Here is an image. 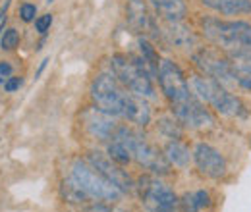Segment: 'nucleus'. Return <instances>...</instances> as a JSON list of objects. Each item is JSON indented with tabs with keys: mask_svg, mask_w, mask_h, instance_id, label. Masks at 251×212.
<instances>
[{
	"mask_svg": "<svg viewBox=\"0 0 251 212\" xmlns=\"http://www.w3.org/2000/svg\"><path fill=\"white\" fill-rule=\"evenodd\" d=\"M158 85L164 93L174 118L189 129H207L215 125V116L203 100L191 91L180 66L172 60H160L158 66Z\"/></svg>",
	"mask_w": 251,
	"mask_h": 212,
	"instance_id": "f257e3e1",
	"label": "nucleus"
},
{
	"mask_svg": "<svg viewBox=\"0 0 251 212\" xmlns=\"http://www.w3.org/2000/svg\"><path fill=\"white\" fill-rule=\"evenodd\" d=\"M199 27L203 37L230 58H251V24L205 16L199 20Z\"/></svg>",
	"mask_w": 251,
	"mask_h": 212,
	"instance_id": "f03ea898",
	"label": "nucleus"
},
{
	"mask_svg": "<svg viewBox=\"0 0 251 212\" xmlns=\"http://www.w3.org/2000/svg\"><path fill=\"white\" fill-rule=\"evenodd\" d=\"M112 139L120 141L127 149L131 160H135L139 166L149 170L153 176H166V174H170V162L166 160L164 152L158 151L153 143H149L135 129H131L127 125H118V129H116Z\"/></svg>",
	"mask_w": 251,
	"mask_h": 212,
	"instance_id": "7ed1b4c3",
	"label": "nucleus"
},
{
	"mask_svg": "<svg viewBox=\"0 0 251 212\" xmlns=\"http://www.w3.org/2000/svg\"><path fill=\"white\" fill-rule=\"evenodd\" d=\"M70 178L79 185V189L93 201V203H116L124 197V191L108 182L99 170H95L87 160L75 158L70 164Z\"/></svg>",
	"mask_w": 251,
	"mask_h": 212,
	"instance_id": "20e7f679",
	"label": "nucleus"
},
{
	"mask_svg": "<svg viewBox=\"0 0 251 212\" xmlns=\"http://www.w3.org/2000/svg\"><path fill=\"white\" fill-rule=\"evenodd\" d=\"M189 87H191V91L197 94L199 100H203L207 106L215 108L222 116H228V118H242V116H246L244 102L236 94H232V93L228 91L226 85H222L219 81L199 73V75L189 77Z\"/></svg>",
	"mask_w": 251,
	"mask_h": 212,
	"instance_id": "39448f33",
	"label": "nucleus"
},
{
	"mask_svg": "<svg viewBox=\"0 0 251 212\" xmlns=\"http://www.w3.org/2000/svg\"><path fill=\"white\" fill-rule=\"evenodd\" d=\"M110 68L124 89L143 98H155L153 75L143 64L141 56L137 58L129 54H114L110 58Z\"/></svg>",
	"mask_w": 251,
	"mask_h": 212,
	"instance_id": "423d86ee",
	"label": "nucleus"
},
{
	"mask_svg": "<svg viewBox=\"0 0 251 212\" xmlns=\"http://www.w3.org/2000/svg\"><path fill=\"white\" fill-rule=\"evenodd\" d=\"M91 98L97 108L112 114L114 118H124L133 93L124 89L114 73H99L91 83Z\"/></svg>",
	"mask_w": 251,
	"mask_h": 212,
	"instance_id": "0eeeda50",
	"label": "nucleus"
},
{
	"mask_svg": "<svg viewBox=\"0 0 251 212\" xmlns=\"http://www.w3.org/2000/svg\"><path fill=\"white\" fill-rule=\"evenodd\" d=\"M139 199L147 212H178V195L157 176H143L137 182Z\"/></svg>",
	"mask_w": 251,
	"mask_h": 212,
	"instance_id": "6e6552de",
	"label": "nucleus"
},
{
	"mask_svg": "<svg viewBox=\"0 0 251 212\" xmlns=\"http://www.w3.org/2000/svg\"><path fill=\"white\" fill-rule=\"evenodd\" d=\"M193 64L201 71V75L211 77L222 85H236L234 83V66L232 58L220 54L215 48H199L193 52Z\"/></svg>",
	"mask_w": 251,
	"mask_h": 212,
	"instance_id": "1a4fd4ad",
	"label": "nucleus"
},
{
	"mask_svg": "<svg viewBox=\"0 0 251 212\" xmlns=\"http://www.w3.org/2000/svg\"><path fill=\"white\" fill-rule=\"evenodd\" d=\"M193 162L201 176L209 180H222L228 174V162L224 154L209 143H197L193 149Z\"/></svg>",
	"mask_w": 251,
	"mask_h": 212,
	"instance_id": "9d476101",
	"label": "nucleus"
},
{
	"mask_svg": "<svg viewBox=\"0 0 251 212\" xmlns=\"http://www.w3.org/2000/svg\"><path fill=\"white\" fill-rule=\"evenodd\" d=\"M81 125L85 129V133L95 139V141H108L114 137L118 125L114 121V116L97 108V106H91L87 108L83 114H81Z\"/></svg>",
	"mask_w": 251,
	"mask_h": 212,
	"instance_id": "9b49d317",
	"label": "nucleus"
},
{
	"mask_svg": "<svg viewBox=\"0 0 251 212\" xmlns=\"http://www.w3.org/2000/svg\"><path fill=\"white\" fill-rule=\"evenodd\" d=\"M95 170H99L108 182H112L116 187H120L124 193H129L133 189V183H131V178L126 174L124 170L120 168V164H116L110 156L102 154L99 151H91L85 158Z\"/></svg>",
	"mask_w": 251,
	"mask_h": 212,
	"instance_id": "f8f14e48",
	"label": "nucleus"
},
{
	"mask_svg": "<svg viewBox=\"0 0 251 212\" xmlns=\"http://www.w3.org/2000/svg\"><path fill=\"white\" fill-rule=\"evenodd\" d=\"M162 35L172 47H176L180 50H193L197 47V35L182 22H166Z\"/></svg>",
	"mask_w": 251,
	"mask_h": 212,
	"instance_id": "ddd939ff",
	"label": "nucleus"
},
{
	"mask_svg": "<svg viewBox=\"0 0 251 212\" xmlns=\"http://www.w3.org/2000/svg\"><path fill=\"white\" fill-rule=\"evenodd\" d=\"M126 22L135 33H145L153 27L151 16L145 0H127L126 4Z\"/></svg>",
	"mask_w": 251,
	"mask_h": 212,
	"instance_id": "4468645a",
	"label": "nucleus"
},
{
	"mask_svg": "<svg viewBox=\"0 0 251 212\" xmlns=\"http://www.w3.org/2000/svg\"><path fill=\"white\" fill-rule=\"evenodd\" d=\"M155 14L164 22H182L188 16L186 0H149Z\"/></svg>",
	"mask_w": 251,
	"mask_h": 212,
	"instance_id": "2eb2a0df",
	"label": "nucleus"
},
{
	"mask_svg": "<svg viewBox=\"0 0 251 212\" xmlns=\"http://www.w3.org/2000/svg\"><path fill=\"white\" fill-rule=\"evenodd\" d=\"M203 6L222 16H246L251 14V0H201Z\"/></svg>",
	"mask_w": 251,
	"mask_h": 212,
	"instance_id": "dca6fc26",
	"label": "nucleus"
},
{
	"mask_svg": "<svg viewBox=\"0 0 251 212\" xmlns=\"http://www.w3.org/2000/svg\"><path fill=\"white\" fill-rule=\"evenodd\" d=\"M164 156L170 162V166L188 168L191 158H193V152H189V149L180 139H172V141H168L164 145Z\"/></svg>",
	"mask_w": 251,
	"mask_h": 212,
	"instance_id": "f3484780",
	"label": "nucleus"
},
{
	"mask_svg": "<svg viewBox=\"0 0 251 212\" xmlns=\"http://www.w3.org/2000/svg\"><path fill=\"white\" fill-rule=\"evenodd\" d=\"M234 83L246 91H251V58H232Z\"/></svg>",
	"mask_w": 251,
	"mask_h": 212,
	"instance_id": "a211bd4d",
	"label": "nucleus"
},
{
	"mask_svg": "<svg viewBox=\"0 0 251 212\" xmlns=\"http://www.w3.org/2000/svg\"><path fill=\"white\" fill-rule=\"evenodd\" d=\"M137 45H139V52H141V60H143V64L147 66V70L151 71L153 77H158L160 58H158V52L155 50V47H153L145 37H141V39L137 41Z\"/></svg>",
	"mask_w": 251,
	"mask_h": 212,
	"instance_id": "6ab92c4d",
	"label": "nucleus"
},
{
	"mask_svg": "<svg viewBox=\"0 0 251 212\" xmlns=\"http://www.w3.org/2000/svg\"><path fill=\"white\" fill-rule=\"evenodd\" d=\"M62 195H64V199H66L68 203H72V205H91V203H93L70 176L62 182Z\"/></svg>",
	"mask_w": 251,
	"mask_h": 212,
	"instance_id": "aec40b11",
	"label": "nucleus"
},
{
	"mask_svg": "<svg viewBox=\"0 0 251 212\" xmlns=\"http://www.w3.org/2000/svg\"><path fill=\"white\" fill-rule=\"evenodd\" d=\"M157 129L160 135H164L168 139H180L184 135V125L176 118H168V116H164L157 121Z\"/></svg>",
	"mask_w": 251,
	"mask_h": 212,
	"instance_id": "412c9836",
	"label": "nucleus"
},
{
	"mask_svg": "<svg viewBox=\"0 0 251 212\" xmlns=\"http://www.w3.org/2000/svg\"><path fill=\"white\" fill-rule=\"evenodd\" d=\"M106 152H108V156H110L116 164H120V166H126V164H129V162H131V156H129L127 149H126L120 141H116V139H112V141L108 143Z\"/></svg>",
	"mask_w": 251,
	"mask_h": 212,
	"instance_id": "4be33fe9",
	"label": "nucleus"
},
{
	"mask_svg": "<svg viewBox=\"0 0 251 212\" xmlns=\"http://www.w3.org/2000/svg\"><path fill=\"white\" fill-rule=\"evenodd\" d=\"M20 45V33L16 29H6L2 39H0V47L4 50H14L16 47Z\"/></svg>",
	"mask_w": 251,
	"mask_h": 212,
	"instance_id": "5701e85b",
	"label": "nucleus"
},
{
	"mask_svg": "<svg viewBox=\"0 0 251 212\" xmlns=\"http://www.w3.org/2000/svg\"><path fill=\"white\" fill-rule=\"evenodd\" d=\"M193 197H195V203H197V209H199V211L211 207V195H209V191L197 189V191H193Z\"/></svg>",
	"mask_w": 251,
	"mask_h": 212,
	"instance_id": "b1692460",
	"label": "nucleus"
},
{
	"mask_svg": "<svg viewBox=\"0 0 251 212\" xmlns=\"http://www.w3.org/2000/svg\"><path fill=\"white\" fill-rule=\"evenodd\" d=\"M52 25V14H43L35 20V29L37 33H47Z\"/></svg>",
	"mask_w": 251,
	"mask_h": 212,
	"instance_id": "393cba45",
	"label": "nucleus"
},
{
	"mask_svg": "<svg viewBox=\"0 0 251 212\" xmlns=\"http://www.w3.org/2000/svg\"><path fill=\"white\" fill-rule=\"evenodd\" d=\"M20 16H22L24 22H33L35 16H37V6H35V4H29V2L22 4V8H20Z\"/></svg>",
	"mask_w": 251,
	"mask_h": 212,
	"instance_id": "a878e982",
	"label": "nucleus"
},
{
	"mask_svg": "<svg viewBox=\"0 0 251 212\" xmlns=\"http://www.w3.org/2000/svg\"><path fill=\"white\" fill-rule=\"evenodd\" d=\"M12 73H14V66L6 60L0 62V83H2V85L12 77Z\"/></svg>",
	"mask_w": 251,
	"mask_h": 212,
	"instance_id": "bb28decb",
	"label": "nucleus"
},
{
	"mask_svg": "<svg viewBox=\"0 0 251 212\" xmlns=\"http://www.w3.org/2000/svg\"><path fill=\"white\" fill-rule=\"evenodd\" d=\"M22 87V77H10L6 83H4V91L6 93H14V91H18Z\"/></svg>",
	"mask_w": 251,
	"mask_h": 212,
	"instance_id": "cd10ccee",
	"label": "nucleus"
},
{
	"mask_svg": "<svg viewBox=\"0 0 251 212\" xmlns=\"http://www.w3.org/2000/svg\"><path fill=\"white\" fill-rule=\"evenodd\" d=\"M49 62H50V58H45V60L41 62V66H39V70H37V77H39V75L43 73V70L47 68V64H49Z\"/></svg>",
	"mask_w": 251,
	"mask_h": 212,
	"instance_id": "c85d7f7f",
	"label": "nucleus"
},
{
	"mask_svg": "<svg viewBox=\"0 0 251 212\" xmlns=\"http://www.w3.org/2000/svg\"><path fill=\"white\" fill-rule=\"evenodd\" d=\"M114 212H124V211H114Z\"/></svg>",
	"mask_w": 251,
	"mask_h": 212,
	"instance_id": "c756f323",
	"label": "nucleus"
}]
</instances>
